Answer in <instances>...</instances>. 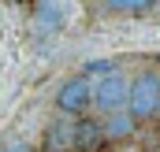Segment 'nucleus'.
<instances>
[{
  "label": "nucleus",
  "instance_id": "obj_6",
  "mask_svg": "<svg viewBox=\"0 0 160 152\" xmlns=\"http://www.w3.org/2000/svg\"><path fill=\"white\" fill-rule=\"evenodd\" d=\"M34 15H38V30H41V34L63 26V7H60V4H38Z\"/></svg>",
  "mask_w": 160,
  "mask_h": 152
},
{
  "label": "nucleus",
  "instance_id": "obj_8",
  "mask_svg": "<svg viewBox=\"0 0 160 152\" xmlns=\"http://www.w3.org/2000/svg\"><path fill=\"white\" fill-rule=\"evenodd\" d=\"M108 11H127V15H149V11H153V4H149V0H142V4H130V0H116V4H108Z\"/></svg>",
  "mask_w": 160,
  "mask_h": 152
},
{
  "label": "nucleus",
  "instance_id": "obj_5",
  "mask_svg": "<svg viewBox=\"0 0 160 152\" xmlns=\"http://www.w3.org/2000/svg\"><path fill=\"white\" fill-rule=\"evenodd\" d=\"M101 137H104V130L97 122H89V119L75 122V152H97L101 149Z\"/></svg>",
  "mask_w": 160,
  "mask_h": 152
},
{
  "label": "nucleus",
  "instance_id": "obj_4",
  "mask_svg": "<svg viewBox=\"0 0 160 152\" xmlns=\"http://www.w3.org/2000/svg\"><path fill=\"white\" fill-rule=\"evenodd\" d=\"M45 152H75V122H52L45 130Z\"/></svg>",
  "mask_w": 160,
  "mask_h": 152
},
{
  "label": "nucleus",
  "instance_id": "obj_9",
  "mask_svg": "<svg viewBox=\"0 0 160 152\" xmlns=\"http://www.w3.org/2000/svg\"><path fill=\"white\" fill-rule=\"evenodd\" d=\"M101 71H104V74H112L116 67H112V63H104V59H97V63H89V67H86V74H101Z\"/></svg>",
  "mask_w": 160,
  "mask_h": 152
},
{
  "label": "nucleus",
  "instance_id": "obj_1",
  "mask_svg": "<svg viewBox=\"0 0 160 152\" xmlns=\"http://www.w3.org/2000/svg\"><path fill=\"white\" fill-rule=\"evenodd\" d=\"M127 115L130 119H153V115H160V74H138L130 82Z\"/></svg>",
  "mask_w": 160,
  "mask_h": 152
},
{
  "label": "nucleus",
  "instance_id": "obj_10",
  "mask_svg": "<svg viewBox=\"0 0 160 152\" xmlns=\"http://www.w3.org/2000/svg\"><path fill=\"white\" fill-rule=\"evenodd\" d=\"M0 152H34V149H30L26 141H11V145H4Z\"/></svg>",
  "mask_w": 160,
  "mask_h": 152
},
{
  "label": "nucleus",
  "instance_id": "obj_7",
  "mask_svg": "<svg viewBox=\"0 0 160 152\" xmlns=\"http://www.w3.org/2000/svg\"><path fill=\"white\" fill-rule=\"evenodd\" d=\"M134 134V119L127 112H116L108 115V126H104V137H130Z\"/></svg>",
  "mask_w": 160,
  "mask_h": 152
},
{
  "label": "nucleus",
  "instance_id": "obj_2",
  "mask_svg": "<svg viewBox=\"0 0 160 152\" xmlns=\"http://www.w3.org/2000/svg\"><path fill=\"white\" fill-rule=\"evenodd\" d=\"M127 100H130V82H127L119 71L104 74L101 82H97V89H93V104H97L104 115L127 112Z\"/></svg>",
  "mask_w": 160,
  "mask_h": 152
},
{
  "label": "nucleus",
  "instance_id": "obj_3",
  "mask_svg": "<svg viewBox=\"0 0 160 152\" xmlns=\"http://www.w3.org/2000/svg\"><path fill=\"white\" fill-rule=\"evenodd\" d=\"M89 100H93V89H89L86 74L63 82L60 93H56V104H60V112H63V115H82L86 108H89Z\"/></svg>",
  "mask_w": 160,
  "mask_h": 152
}]
</instances>
